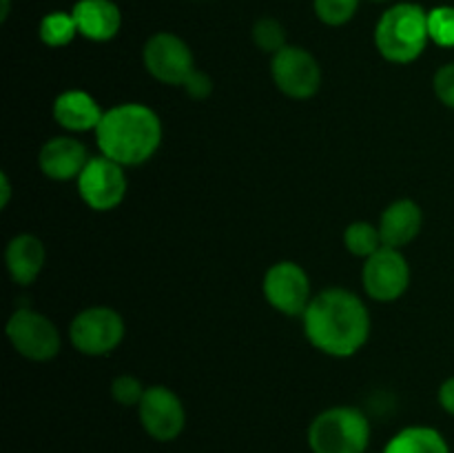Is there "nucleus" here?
<instances>
[{
	"mask_svg": "<svg viewBox=\"0 0 454 453\" xmlns=\"http://www.w3.org/2000/svg\"><path fill=\"white\" fill-rule=\"evenodd\" d=\"M310 345L331 358H350L371 338V314L357 293L331 287L313 296L301 315Z\"/></svg>",
	"mask_w": 454,
	"mask_h": 453,
	"instance_id": "f257e3e1",
	"label": "nucleus"
},
{
	"mask_svg": "<svg viewBox=\"0 0 454 453\" xmlns=\"http://www.w3.org/2000/svg\"><path fill=\"white\" fill-rule=\"evenodd\" d=\"M102 155L127 167L145 164L162 145V120L142 102H122L105 111L96 129Z\"/></svg>",
	"mask_w": 454,
	"mask_h": 453,
	"instance_id": "f03ea898",
	"label": "nucleus"
},
{
	"mask_svg": "<svg viewBox=\"0 0 454 453\" xmlns=\"http://www.w3.org/2000/svg\"><path fill=\"white\" fill-rule=\"evenodd\" d=\"M430 43L428 12L417 3H397L386 9L375 27L377 52L395 65L415 62Z\"/></svg>",
	"mask_w": 454,
	"mask_h": 453,
	"instance_id": "7ed1b4c3",
	"label": "nucleus"
},
{
	"mask_svg": "<svg viewBox=\"0 0 454 453\" xmlns=\"http://www.w3.org/2000/svg\"><path fill=\"white\" fill-rule=\"evenodd\" d=\"M371 422L355 407H331L313 417L309 447L313 453H366Z\"/></svg>",
	"mask_w": 454,
	"mask_h": 453,
	"instance_id": "20e7f679",
	"label": "nucleus"
},
{
	"mask_svg": "<svg viewBox=\"0 0 454 453\" xmlns=\"http://www.w3.org/2000/svg\"><path fill=\"white\" fill-rule=\"evenodd\" d=\"M124 320L111 306H89L69 324V340L82 355H106L124 340Z\"/></svg>",
	"mask_w": 454,
	"mask_h": 453,
	"instance_id": "39448f33",
	"label": "nucleus"
},
{
	"mask_svg": "<svg viewBox=\"0 0 454 453\" xmlns=\"http://www.w3.org/2000/svg\"><path fill=\"white\" fill-rule=\"evenodd\" d=\"M4 333L18 355L34 362H47L56 358L62 345L56 324L40 311L27 309V306L9 315Z\"/></svg>",
	"mask_w": 454,
	"mask_h": 453,
	"instance_id": "423d86ee",
	"label": "nucleus"
},
{
	"mask_svg": "<svg viewBox=\"0 0 454 453\" xmlns=\"http://www.w3.org/2000/svg\"><path fill=\"white\" fill-rule=\"evenodd\" d=\"M273 83L284 96L293 100H309L322 87V67L317 58L304 47L286 44L270 60Z\"/></svg>",
	"mask_w": 454,
	"mask_h": 453,
	"instance_id": "0eeeda50",
	"label": "nucleus"
},
{
	"mask_svg": "<svg viewBox=\"0 0 454 453\" xmlns=\"http://www.w3.org/2000/svg\"><path fill=\"white\" fill-rule=\"evenodd\" d=\"M82 203L93 211H111L127 195V173L122 164L114 163L106 155H91L87 167L75 180Z\"/></svg>",
	"mask_w": 454,
	"mask_h": 453,
	"instance_id": "6e6552de",
	"label": "nucleus"
},
{
	"mask_svg": "<svg viewBox=\"0 0 454 453\" xmlns=\"http://www.w3.org/2000/svg\"><path fill=\"white\" fill-rule=\"evenodd\" d=\"M142 62L158 83L171 84V87H177V84L182 87L195 71L193 52L180 36L171 31H158L146 40L142 49Z\"/></svg>",
	"mask_w": 454,
	"mask_h": 453,
	"instance_id": "1a4fd4ad",
	"label": "nucleus"
},
{
	"mask_svg": "<svg viewBox=\"0 0 454 453\" xmlns=\"http://www.w3.org/2000/svg\"><path fill=\"white\" fill-rule=\"evenodd\" d=\"M364 291L375 302H395L411 287V265L402 249L381 247L364 260Z\"/></svg>",
	"mask_w": 454,
	"mask_h": 453,
	"instance_id": "9d476101",
	"label": "nucleus"
},
{
	"mask_svg": "<svg viewBox=\"0 0 454 453\" xmlns=\"http://www.w3.org/2000/svg\"><path fill=\"white\" fill-rule=\"evenodd\" d=\"M262 291L266 302L284 315H304L313 300L309 274L293 260L275 262L264 274Z\"/></svg>",
	"mask_w": 454,
	"mask_h": 453,
	"instance_id": "9b49d317",
	"label": "nucleus"
},
{
	"mask_svg": "<svg viewBox=\"0 0 454 453\" xmlns=\"http://www.w3.org/2000/svg\"><path fill=\"white\" fill-rule=\"evenodd\" d=\"M137 417L146 435L158 442L180 438L186 426V411L180 395L164 385L146 386L145 398L137 404Z\"/></svg>",
	"mask_w": 454,
	"mask_h": 453,
	"instance_id": "f8f14e48",
	"label": "nucleus"
},
{
	"mask_svg": "<svg viewBox=\"0 0 454 453\" xmlns=\"http://www.w3.org/2000/svg\"><path fill=\"white\" fill-rule=\"evenodd\" d=\"M91 155L87 154V147L74 136H56L40 147L38 167L49 180L69 182L78 180L82 169Z\"/></svg>",
	"mask_w": 454,
	"mask_h": 453,
	"instance_id": "ddd939ff",
	"label": "nucleus"
},
{
	"mask_svg": "<svg viewBox=\"0 0 454 453\" xmlns=\"http://www.w3.org/2000/svg\"><path fill=\"white\" fill-rule=\"evenodd\" d=\"M71 13L78 34L91 43H109L122 27V12L114 0H78Z\"/></svg>",
	"mask_w": 454,
	"mask_h": 453,
	"instance_id": "4468645a",
	"label": "nucleus"
},
{
	"mask_svg": "<svg viewBox=\"0 0 454 453\" xmlns=\"http://www.w3.org/2000/svg\"><path fill=\"white\" fill-rule=\"evenodd\" d=\"M53 120L60 124L62 129L71 133H84L96 131L100 124L102 107L98 105L96 98L91 93L82 91V89H69L62 91L60 96L53 100Z\"/></svg>",
	"mask_w": 454,
	"mask_h": 453,
	"instance_id": "2eb2a0df",
	"label": "nucleus"
},
{
	"mask_svg": "<svg viewBox=\"0 0 454 453\" xmlns=\"http://www.w3.org/2000/svg\"><path fill=\"white\" fill-rule=\"evenodd\" d=\"M424 225V211L415 200H395L380 218V234L384 247L403 249L419 235Z\"/></svg>",
	"mask_w": 454,
	"mask_h": 453,
	"instance_id": "dca6fc26",
	"label": "nucleus"
},
{
	"mask_svg": "<svg viewBox=\"0 0 454 453\" xmlns=\"http://www.w3.org/2000/svg\"><path fill=\"white\" fill-rule=\"evenodd\" d=\"M44 258H47L44 244L31 234L13 235L4 249V265L9 275L20 287H27L38 278L44 266Z\"/></svg>",
	"mask_w": 454,
	"mask_h": 453,
	"instance_id": "f3484780",
	"label": "nucleus"
},
{
	"mask_svg": "<svg viewBox=\"0 0 454 453\" xmlns=\"http://www.w3.org/2000/svg\"><path fill=\"white\" fill-rule=\"evenodd\" d=\"M384 453H450V447L437 429L415 425L393 435Z\"/></svg>",
	"mask_w": 454,
	"mask_h": 453,
	"instance_id": "a211bd4d",
	"label": "nucleus"
},
{
	"mask_svg": "<svg viewBox=\"0 0 454 453\" xmlns=\"http://www.w3.org/2000/svg\"><path fill=\"white\" fill-rule=\"evenodd\" d=\"M38 36L43 40V44L51 49L67 47L75 40L78 34V25L74 20V13L71 12H49L47 16L40 20Z\"/></svg>",
	"mask_w": 454,
	"mask_h": 453,
	"instance_id": "6ab92c4d",
	"label": "nucleus"
},
{
	"mask_svg": "<svg viewBox=\"0 0 454 453\" xmlns=\"http://www.w3.org/2000/svg\"><path fill=\"white\" fill-rule=\"evenodd\" d=\"M344 244L353 256L357 258H371L372 253L380 251L384 247L381 242V234H380V226L371 225L366 220H357V222H350L344 231Z\"/></svg>",
	"mask_w": 454,
	"mask_h": 453,
	"instance_id": "aec40b11",
	"label": "nucleus"
},
{
	"mask_svg": "<svg viewBox=\"0 0 454 453\" xmlns=\"http://www.w3.org/2000/svg\"><path fill=\"white\" fill-rule=\"evenodd\" d=\"M253 43L260 52L270 53L275 56L278 52H282L286 47V29H284L282 22L278 18L264 16L253 25Z\"/></svg>",
	"mask_w": 454,
	"mask_h": 453,
	"instance_id": "412c9836",
	"label": "nucleus"
},
{
	"mask_svg": "<svg viewBox=\"0 0 454 453\" xmlns=\"http://www.w3.org/2000/svg\"><path fill=\"white\" fill-rule=\"evenodd\" d=\"M362 0H313L315 16L328 27H341L357 13Z\"/></svg>",
	"mask_w": 454,
	"mask_h": 453,
	"instance_id": "4be33fe9",
	"label": "nucleus"
},
{
	"mask_svg": "<svg viewBox=\"0 0 454 453\" xmlns=\"http://www.w3.org/2000/svg\"><path fill=\"white\" fill-rule=\"evenodd\" d=\"M430 43L439 47H454V7L439 4L428 12Z\"/></svg>",
	"mask_w": 454,
	"mask_h": 453,
	"instance_id": "5701e85b",
	"label": "nucleus"
},
{
	"mask_svg": "<svg viewBox=\"0 0 454 453\" xmlns=\"http://www.w3.org/2000/svg\"><path fill=\"white\" fill-rule=\"evenodd\" d=\"M146 386L137 380L136 376H118L114 382H111V395L118 404L122 407H136L145 398Z\"/></svg>",
	"mask_w": 454,
	"mask_h": 453,
	"instance_id": "b1692460",
	"label": "nucleus"
},
{
	"mask_svg": "<svg viewBox=\"0 0 454 453\" xmlns=\"http://www.w3.org/2000/svg\"><path fill=\"white\" fill-rule=\"evenodd\" d=\"M433 87L439 102L446 105L448 109H454V62L439 67L437 74H434Z\"/></svg>",
	"mask_w": 454,
	"mask_h": 453,
	"instance_id": "393cba45",
	"label": "nucleus"
},
{
	"mask_svg": "<svg viewBox=\"0 0 454 453\" xmlns=\"http://www.w3.org/2000/svg\"><path fill=\"white\" fill-rule=\"evenodd\" d=\"M184 87V91L189 93L191 98H195V100H204V98L211 96L213 91V80L208 78V74H204V71L195 69L193 74L186 78V83L182 84Z\"/></svg>",
	"mask_w": 454,
	"mask_h": 453,
	"instance_id": "a878e982",
	"label": "nucleus"
},
{
	"mask_svg": "<svg viewBox=\"0 0 454 453\" xmlns=\"http://www.w3.org/2000/svg\"><path fill=\"white\" fill-rule=\"evenodd\" d=\"M437 400H439V407H442L443 411L454 416V378H448V380L442 382Z\"/></svg>",
	"mask_w": 454,
	"mask_h": 453,
	"instance_id": "bb28decb",
	"label": "nucleus"
},
{
	"mask_svg": "<svg viewBox=\"0 0 454 453\" xmlns=\"http://www.w3.org/2000/svg\"><path fill=\"white\" fill-rule=\"evenodd\" d=\"M0 185H3V191H0V194H3V198H0V204H3V207H7L9 198H12V187H9L7 173H3V176H0Z\"/></svg>",
	"mask_w": 454,
	"mask_h": 453,
	"instance_id": "cd10ccee",
	"label": "nucleus"
},
{
	"mask_svg": "<svg viewBox=\"0 0 454 453\" xmlns=\"http://www.w3.org/2000/svg\"><path fill=\"white\" fill-rule=\"evenodd\" d=\"M371 3H388V0H371Z\"/></svg>",
	"mask_w": 454,
	"mask_h": 453,
	"instance_id": "c85d7f7f",
	"label": "nucleus"
}]
</instances>
